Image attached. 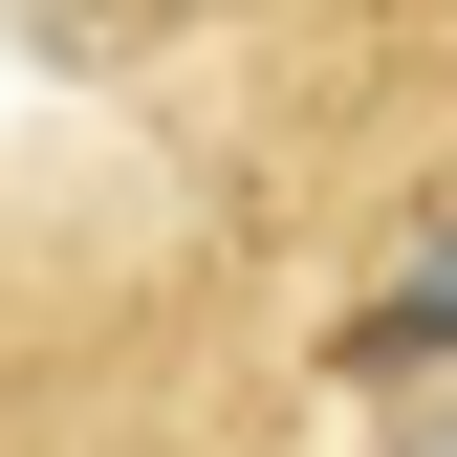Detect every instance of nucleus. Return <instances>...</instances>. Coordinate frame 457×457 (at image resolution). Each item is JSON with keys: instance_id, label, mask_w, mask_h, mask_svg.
Masks as SVG:
<instances>
[{"instance_id": "1", "label": "nucleus", "mask_w": 457, "mask_h": 457, "mask_svg": "<svg viewBox=\"0 0 457 457\" xmlns=\"http://www.w3.org/2000/svg\"><path fill=\"white\" fill-rule=\"evenodd\" d=\"M370 349H457V240H414V283L370 305Z\"/></svg>"}]
</instances>
